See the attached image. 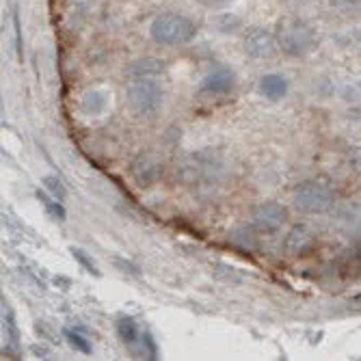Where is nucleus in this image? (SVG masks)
<instances>
[{
  "label": "nucleus",
  "mask_w": 361,
  "mask_h": 361,
  "mask_svg": "<svg viewBox=\"0 0 361 361\" xmlns=\"http://www.w3.org/2000/svg\"><path fill=\"white\" fill-rule=\"evenodd\" d=\"M316 30L303 20H281L277 26V46L290 56H305L316 48Z\"/></svg>",
  "instance_id": "obj_1"
},
{
  "label": "nucleus",
  "mask_w": 361,
  "mask_h": 361,
  "mask_svg": "<svg viewBox=\"0 0 361 361\" xmlns=\"http://www.w3.org/2000/svg\"><path fill=\"white\" fill-rule=\"evenodd\" d=\"M197 32V26L180 13H160L149 26V35L160 46H184Z\"/></svg>",
  "instance_id": "obj_2"
},
{
  "label": "nucleus",
  "mask_w": 361,
  "mask_h": 361,
  "mask_svg": "<svg viewBox=\"0 0 361 361\" xmlns=\"http://www.w3.org/2000/svg\"><path fill=\"white\" fill-rule=\"evenodd\" d=\"M336 192L329 184L320 180H307L303 182L297 192H294V206L305 214H324L334 208Z\"/></svg>",
  "instance_id": "obj_3"
},
{
  "label": "nucleus",
  "mask_w": 361,
  "mask_h": 361,
  "mask_svg": "<svg viewBox=\"0 0 361 361\" xmlns=\"http://www.w3.org/2000/svg\"><path fill=\"white\" fill-rule=\"evenodd\" d=\"M126 97L137 115L149 117L162 106V87L156 78H135L128 85Z\"/></svg>",
  "instance_id": "obj_4"
},
{
  "label": "nucleus",
  "mask_w": 361,
  "mask_h": 361,
  "mask_svg": "<svg viewBox=\"0 0 361 361\" xmlns=\"http://www.w3.org/2000/svg\"><path fill=\"white\" fill-rule=\"evenodd\" d=\"M288 221V210L277 204V202H267V204H259L253 214H251V223L257 232H264V234H271V232H277V229Z\"/></svg>",
  "instance_id": "obj_5"
},
{
  "label": "nucleus",
  "mask_w": 361,
  "mask_h": 361,
  "mask_svg": "<svg viewBox=\"0 0 361 361\" xmlns=\"http://www.w3.org/2000/svg\"><path fill=\"white\" fill-rule=\"evenodd\" d=\"M160 171H162L160 160L149 152L139 154L133 162H130V176H133L137 186H141V188H149L152 184H156V180L160 178Z\"/></svg>",
  "instance_id": "obj_6"
},
{
  "label": "nucleus",
  "mask_w": 361,
  "mask_h": 361,
  "mask_svg": "<svg viewBox=\"0 0 361 361\" xmlns=\"http://www.w3.org/2000/svg\"><path fill=\"white\" fill-rule=\"evenodd\" d=\"M277 48V37H273L264 28H251L245 35V52L251 59H271Z\"/></svg>",
  "instance_id": "obj_7"
},
{
  "label": "nucleus",
  "mask_w": 361,
  "mask_h": 361,
  "mask_svg": "<svg viewBox=\"0 0 361 361\" xmlns=\"http://www.w3.org/2000/svg\"><path fill=\"white\" fill-rule=\"evenodd\" d=\"M236 85V72L227 65H219L202 80V93L206 95H225Z\"/></svg>",
  "instance_id": "obj_8"
},
{
  "label": "nucleus",
  "mask_w": 361,
  "mask_h": 361,
  "mask_svg": "<svg viewBox=\"0 0 361 361\" xmlns=\"http://www.w3.org/2000/svg\"><path fill=\"white\" fill-rule=\"evenodd\" d=\"M3 353L7 355H18L20 348V331H18V322H16V314L11 310V305L3 299Z\"/></svg>",
  "instance_id": "obj_9"
},
{
  "label": "nucleus",
  "mask_w": 361,
  "mask_h": 361,
  "mask_svg": "<svg viewBox=\"0 0 361 361\" xmlns=\"http://www.w3.org/2000/svg\"><path fill=\"white\" fill-rule=\"evenodd\" d=\"M314 245V234L310 232V227L305 225H297L290 229V234L286 236V253L288 255H303L305 251H310Z\"/></svg>",
  "instance_id": "obj_10"
},
{
  "label": "nucleus",
  "mask_w": 361,
  "mask_h": 361,
  "mask_svg": "<svg viewBox=\"0 0 361 361\" xmlns=\"http://www.w3.org/2000/svg\"><path fill=\"white\" fill-rule=\"evenodd\" d=\"M165 61L156 59V56H145V59H137L130 63L128 68V76L130 78H158L162 72H165Z\"/></svg>",
  "instance_id": "obj_11"
},
{
  "label": "nucleus",
  "mask_w": 361,
  "mask_h": 361,
  "mask_svg": "<svg viewBox=\"0 0 361 361\" xmlns=\"http://www.w3.org/2000/svg\"><path fill=\"white\" fill-rule=\"evenodd\" d=\"M259 93L269 97L271 102H277L288 93V80L281 74H267L259 78Z\"/></svg>",
  "instance_id": "obj_12"
},
{
  "label": "nucleus",
  "mask_w": 361,
  "mask_h": 361,
  "mask_svg": "<svg viewBox=\"0 0 361 361\" xmlns=\"http://www.w3.org/2000/svg\"><path fill=\"white\" fill-rule=\"evenodd\" d=\"M229 243L234 247L243 249V251H251L257 245V236H255V227L253 225H238L229 232Z\"/></svg>",
  "instance_id": "obj_13"
},
{
  "label": "nucleus",
  "mask_w": 361,
  "mask_h": 361,
  "mask_svg": "<svg viewBox=\"0 0 361 361\" xmlns=\"http://www.w3.org/2000/svg\"><path fill=\"white\" fill-rule=\"evenodd\" d=\"M106 104H109V95H106L104 91L93 89V91H87V93L82 95L80 109H82L85 115H100V113L106 109Z\"/></svg>",
  "instance_id": "obj_14"
},
{
  "label": "nucleus",
  "mask_w": 361,
  "mask_h": 361,
  "mask_svg": "<svg viewBox=\"0 0 361 361\" xmlns=\"http://www.w3.org/2000/svg\"><path fill=\"white\" fill-rule=\"evenodd\" d=\"M117 336L123 344L128 346H133L137 344V340L141 338V331H139V324L135 318H130V316H121L117 320Z\"/></svg>",
  "instance_id": "obj_15"
},
{
  "label": "nucleus",
  "mask_w": 361,
  "mask_h": 361,
  "mask_svg": "<svg viewBox=\"0 0 361 361\" xmlns=\"http://www.w3.org/2000/svg\"><path fill=\"white\" fill-rule=\"evenodd\" d=\"M37 200L42 202V206L46 208V212L54 219V221H65V216H68V212H65L63 204L59 200H54L52 195H48L46 190H37Z\"/></svg>",
  "instance_id": "obj_16"
},
{
  "label": "nucleus",
  "mask_w": 361,
  "mask_h": 361,
  "mask_svg": "<svg viewBox=\"0 0 361 361\" xmlns=\"http://www.w3.org/2000/svg\"><path fill=\"white\" fill-rule=\"evenodd\" d=\"M133 355H137L139 359H158V348L149 334H143L137 344H133Z\"/></svg>",
  "instance_id": "obj_17"
},
{
  "label": "nucleus",
  "mask_w": 361,
  "mask_h": 361,
  "mask_svg": "<svg viewBox=\"0 0 361 361\" xmlns=\"http://www.w3.org/2000/svg\"><path fill=\"white\" fill-rule=\"evenodd\" d=\"M240 18L234 16V13H221L216 20H214V26L219 28V32H236L240 28Z\"/></svg>",
  "instance_id": "obj_18"
},
{
  "label": "nucleus",
  "mask_w": 361,
  "mask_h": 361,
  "mask_svg": "<svg viewBox=\"0 0 361 361\" xmlns=\"http://www.w3.org/2000/svg\"><path fill=\"white\" fill-rule=\"evenodd\" d=\"M44 184H46V188H48V192L54 197V200H59V202H63L65 200V186L61 184V180L56 178V176H46L44 178Z\"/></svg>",
  "instance_id": "obj_19"
},
{
  "label": "nucleus",
  "mask_w": 361,
  "mask_h": 361,
  "mask_svg": "<svg viewBox=\"0 0 361 361\" xmlns=\"http://www.w3.org/2000/svg\"><path fill=\"white\" fill-rule=\"evenodd\" d=\"M72 251V255L80 262V267L87 271V273H91V275H95V277H100V271H97V267H95V262L91 259V257H87L85 255V251L82 249H78V247H72L70 249Z\"/></svg>",
  "instance_id": "obj_20"
},
{
  "label": "nucleus",
  "mask_w": 361,
  "mask_h": 361,
  "mask_svg": "<svg viewBox=\"0 0 361 361\" xmlns=\"http://www.w3.org/2000/svg\"><path fill=\"white\" fill-rule=\"evenodd\" d=\"M65 338L70 340V344H72L76 350H80V353H91V344H89V340H85L80 334H76V331H72V329H65Z\"/></svg>",
  "instance_id": "obj_21"
},
{
  "label": "nucleus",
  "mask_w": 361,
  "mask_h": 361,
  "mask_svg": "<svg viewBox=\"0 0 361 361\" xmlns=\"http://www.w3.org/2000/svg\"><path fill=\"white\" fill-rule=\"evenodd\" d=\"M115 264L121 269V273H128V275H135V277H139V269L133 264V262H126V259H121V257H115Z\"/></svg>",
  "instance_id": "obj_22"
},
{
  "label": "nucleus",
  "mask_w": 361,
  "mask_h": 361,
  "mask_svg": "<svg viewBox=\"0 0 361 361\" xmlns=\"http://www.w3.org/2000/svg\"><path fill=\"white\" fill-rule=\"evenodd\" d=\"M13 32H16V48H18V54L22 56V35H20V18H18V11H13Z\"/></svg>",
  "instance_id": "obj_23"
},
{
  "label": "nucleus",
  "mask_w": 361,
  "mask_h": 361,
  "mask_svg": "<svg viewBox=\"0 0 361 361\" xmlns=\"http://www.w3.org/2000/svg\"><path fill=\"white\" fill-rule=\"evenodd\" d=\"M202 3H204L206 7H225V5L232 3V0H202Z\"/></svg>",
  "instance_id": "obj_24"
},
{
  "label": "nucleus",
  "mask_w": 361,
  "mask_h": 361,
  "mask_svg": "<svg viewBox=\"0 0 361 361\" xmlns=\"http://www.w3.org/2000/svg\"><path fill=\"white\" fill-rule=\"evenodd\" d=\"M331 5H338V7H346V5H353L355 0H329Z\"/></svg>",
  "instance_id": "obj_25"
}]
</instances>
